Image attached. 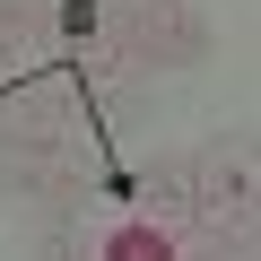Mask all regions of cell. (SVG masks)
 Listing matches in <instances>:
<instances>
[{
    "label": "cell",
    "mask_w": 261,
    "mask_h": 261,
    "mask_svg": "<svg viewBox=\"0 0 261 261\" xmlns=\"http://www.w3.org/2000/svg\"><path fill=\"white\" fill-rule=\"evenodd\" d=\"M96 44L130 79H148V70H200L209 61V18L192 9V0H113V9L96 18Z\"/></svg>",
    "instance_id": "cell-1"
},
{
    "label": "cell",
    "mask_w": 261,
    "mask_h": 261,
    "mask_svg": "<svg viewBox=\"0 0 261 261\" xmlns=\"http://www.w3.org/2000/svg\"><path fill=\"white\" fill-rule=\"evenodd\" d=\"M192 166V226H235L252 235V130H209V140L183 157Z\"/></svg>",
    "instance_id": "cell-2"
},
{
    "label": "cell",
    "mask_w": 261,
    "mask_h": 261,
    "mask_svg": "<svg viewBox=\"0 0 261 261\" xmlns=\"http://www.w3.org/2000/svg\"><path fill=\"white\" fill-rule=\"evenodd\" d=\"M0 140H18V148H44V157H96V122L79 113L70 87H18V96H0Z\"/></svg>",
    "instance_id": "cell-3"
},
{
    "label": "cell",
    "mask_w": 261,
    "mask_h": 261,
    "mask_svg": "<svg viewBox=\"0 0 261 261\" xmlns=\"http://www.w3.org/2000/svg\"><path fill=\"white\" fill-rule=\"evenodd\" d=\"M87 209H96V157H53V166L9 200V218H27L35 235H53V226H87Z\"/></svg>",
    "instance_id": "cell-4"
},
{
    "label": "cell",
    "mask_w": 261,
    "mask_h": 261,
    "mask_svg": "<svg viewBox=\"0 0 261 261\" xmlns=\"http://www.w3.org/2000/svg\"><path fill=\"white\" fill-rule=\"evenodd\" d=\"M130 200H140V218H148V226L192 218V166H183V157H148V166H140V183H130Z\"/></svg>",
    "instance_id": "cell-5"
},
{
    "label": "cell",
    "mask_w": 261,
    "mask_h": 261,
    "mask_svg": "<svg viewBox=\"0 0 261 261\" xmlns=\"http://www.w3.org/2000/svg\"><path fill=\"white\" fill-rule=\"evenodd\" d=\"M53 35H61V18H53V0H0V53H53Z\"/></svg>",
    "instance_id": "cell-6"
},
{
    "label": "cell",
    "mask_w": 261,
    "mask_h": 261,
    "mask_svg": "<svg viewBox=\"0 0 261 261\" xmlns=\"http://www.w3.org/2000/svg\"><path fill=\"white\" fill-rule=\"evenodd\" d=\"M96 261H174V244H166V226H122L113 244H96Z\"/></svg>",
    "instance_id": "cell-7"
},
{
    "label": "cell",
    "mask_w": 261,
    "mask_h": 261,
    "mask_svg": "<svg viewBox=\"0 0 261 261\" xmlns=\"http://www.w3.org/2000/svg\"><path fill=\"white\" fill-rule=\"evenodd\" d=\"M44 166H53L44 148H18V140H0V209H9V200H18V192H27Z\"/></svg>",
    "instance_id": "cell-8"
},
{
    "label": "cell",
    "mask_w": 261,
    "mask_h": 261,
    "mask_svg": "<svg viewBox=\"0 0 261 261\" xmlns=\"http://www.w3.org/2000/svg\"><path fill=\"white\" fill-rule=\"evenodd\" d=\"M183 261H252V235H235V226H200Z\"/></svg>",
    "instance_id": "cell-9"
},
{
    "label": "cell",
    "mask_w": 261,
    "mask_h": 261,
    "mask_svg": "<svg viewBox=\"0 0 261 261\" xmlns=\"http://www.w3.org/2000/svg\"><path fill=\"white\" fill-rule=\"evenodd\" d=\"M27 261H96V244H87V226H53V235H35Z\"/></svg>",
    "instance_id": "cell-10"
},
{
    "label": "cell",
    "mask_w": 261,
    "mask_h": 261,
    "mask_svg": "<svg viewBox=\"0 0 261 261\" xmlns=\"http://www.w3.org/2000/svg\"><path fill=\"white\" fill-rule=\"evenodd\" d=\"M9 70H18V61H9V53H0V87H9Z\"/></svg>",
    "instance_id": "cell-11"
}]
</instances>
